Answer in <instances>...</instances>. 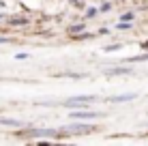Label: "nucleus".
I'll list each match as a JSON object with an SVG mask.
<instances>
[{"instance_id": "obj_7", "label": "nucleus", "mask_w": 148, "mask_h": 146, "mask_svg": "<svg viewBox=\"0 0 148 146\" xmlns=\"http://www.w3.org/2000/svg\"><path fill=\"white\" fill-rule=\"evenodd\" d=\"M86 15H88V17H95V15H97V9H88V13H86Z\"/></svg>"}, {"instance_id": "obj_10", "label": "nucleus", "mask_w": 148, "mask_h": 146, "mask_svg": "<svg viewBox=\"0 0 148 146\" xmlns=\"http://www.w3.org/2000/svg\"><path fill=\"white\" fill-rule=\"evenodd\" d=\"M0 17H2V15H0Z\"/></svg>"}, {"instance_id": "obj_3", "label": "nucleus", "mask_w": 148, "mask_h": 146, "mask_svg": "<svg viewBox=\"0 0 148 146\" xmlns=\"http://www.w3.org/2000/svg\"><path fill=\"white\" fill-rule=\"evenodd\" d=\"M129 99H133V95H120V97H112L110 101H116V103H118V101H129Z\"/></svg>"}, {"instance_id": "obj_5", "label": "nucleus", "mask_w": 148, "mask_h": 146, "mask_svg": "<svg viewBox=\"0 0 148 146\" xmlns=\"http://www.w3.org/2000/svg\"><path fill=\"white\" fill-rule=\"evenodd\" d=\"M69 30H71V32H79V30H84V26H71Z\"/></svg>"}, {"instance_id": "obj_6", "label": "nucleus", "mask_w": 148, "mask_h": 146, "mask_svg": "<svg viewBox=\"0 0 148 146\" xmlns=\"http://www.w3.org/2000/svg\"><path fill=\"white\" fill-rule=\"evenodd\" d=\"M118 47H120V45H110V47H105V52H116Z\"/></svg>"}, {"instance_id": "obj_4", "label": "nucleus", "mask_w": 148, "mask_h": 146, "mask_svg": "<svg viewBox=\"0 0 148 146\" xmlns=\"http://www.w3.org/2000/svg\"><path fill=\"white\" fill-rule=\"evenodd\" d=\"M137 60H148V54L146 56H133V58H129V62H137Z\"/></svg>"}, {"instance_id": "obj_8", "label": "nucleus", "mask_w": 148, "mask_h": 146, "mask_svg": "<svg viewBox=\"0 0 148 146\" xmlns=\"http://www.w3.org/2000/svg\"><path fill=\"white\" fill-rule=\"evenodd\" d=\"M142 47H144V49H148V41H146V43H144V45H142Z\"/></svg>"}, {"instance_id": "obj_2", "label": "nucleus", "mask_w": 148, "mask_h": 146, "mask_svg": "<svg viewBox=\"0 0 148 146\" xmlns=\"http://www.w3.org/2000/svg\"><path fill=\"white\" fill-rule=\"evenodd\" d=\"M69 131H90L88 125H71V127H67Z\"/></svg>"}, {"instance_id": "obj_1", "label": "nucleus", "mask_w": 148, "mask_h": 146, "mask_svg": "<svg viewBox=\"0 0 148 146\" xmlns=\"http://www.w3.org/2000/svg\"><path fill=\"white\" fill-rule=\"evenodd\" d=\"M97 112H71V118H97Z\"/></svg>"}, {"instance_id": "obj_9", "label": "nucleus", "mask_w": 148, "mask_h": 146, "mask_svg": "<svg viewBox=\"0 0 148 146\" xmlns=\"http://www.w3.org/2000/svg\"><path fill=\"white\" fill-rule=\"evenodd\" d=\"M4 41H7V39H0V43H4Z\"/></svg>"}]
</instances>
